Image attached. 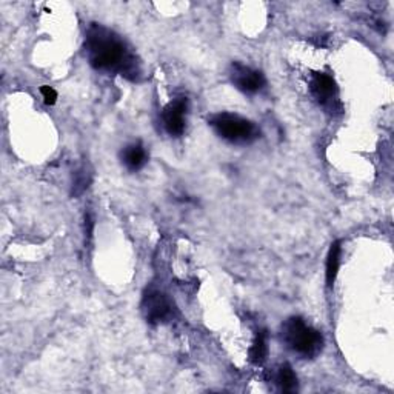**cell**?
Instances as JSON below:
<instances>
[{
  "instance_id": "6da1fadb",
  "label": "cell",
  "mask_w": 394,
  "mask_h": 394,
  "mask_svg": "<svg viewBox=\"0 0 394 394\" xmlns=\"http://www.w3.org/2000/svg\"><path fill=\"white\" fill-rule=\"evenodd\" d=\"M86 56L96 70L119 73L130 80L140 74L139 62L124 40L105 26L93 24L86 31Z\"/></svg>"
},
{
  "instance_id": "7a4b0ae2",
  "label": "cell",
  "mask_w": 394,
  "mask_h": 394,
  "mask_svg": "<svg viewBox=\"0 0 394 394\" xmlns=\"http://www.w3.org/2000/svg\"><path fill=\"white\" fill-rule=\"evenodd\" d=\"M282 342L296 355L302 357H315L322 351L323 337L321 332L303 322L301 317H290L282 323Z\"/></svg>"
},
{
  "instance_id": "3957f363",
  "label": "cell",
  "mask_w": 394,
  "mask_h": 394,
  "mask_svg": "<svg viewBox=\"0 0 394 394\" xmlns=\"http://www.w3.org/2000/svg\"><path fill=\"white\" fill-rule=\"evenodd\" d=\"M213 130L231 144L247 145L259 138V128L253 122L242 118V115L231 113H219L208 119Z\"/></svg>"
},
{
  "instance_id": "277c9868",
  "label": "cell",
  "mask_w": 394,
  "mask_h": 394,
  "mask_svg": "<svg viewBox=\"0 0 394 394\" xmlns=\"http://www.w3.org/2000/svg\"><path fill=\"white\" fill-rule=\"evenodd\" d=\"M142 310L149 323L167 322L173 316V303L169 299L158 290H149L142 301Z\"/></svg>"
},
{
  "instance_id": "5b68a950",
  "label": "cell",
  "mask_w": 394,
  "mask_h": 394,
  "mask_svg": "<svg viewBox=\"0 0 394 394\" xmlns=\"http://www.w3.org/2000/svg\"><path fill=\"white\" fill-rule=\"evenodd\" d=\"M231 82L234 84L237 90H241L245 94H256L262 91L265 86V77L261 71H256L253 68L233 64L231 65Z\"/></svg>"
},
{
  "instance_id": "8992f818",
  "label": "cell",
  "mask_w": 394,
  "mask_h": 394,
  "mask_svg": "<svg viewBox=\"0 0 394 394\" xmlns=\"http://www.w3.org/2000/svg\"><path fill=\"white\" fill-rule=\"evenodd\" d=\"M188 110V102L185 97H179L165 106L164 125L168 134L180 135L185 130V114Z\"/></svg>"
},
{
  "instance_id": "52a82bcc",
  "label": "cell",
  "mask_w": 394,
  "mask_h": 394,
  "mask_svg": "<svg viewBox=\"0 0 394 394\" xmlns=\"http://www.w3.org/2000/svg\"><path fill=\"white\" fill-rule=\"evenodd\" d=\"M311 93L322 105H327L336 99L337 85L328 74L317 73L311 80Z\"/></svg>"
},
{
  "instance_id": "ba28073f",
  "label": "cell",
  "mask_w": 394,
  "mask_h": 394,
  "mask_svg": "<svg viewBox=\"0 0 394 394\" xmlns=\"http://www.w3.org/2000/svg\"><path fill=\"white\" fill-rule=\"evenodd\" d=\"M147 160L148 156L142 144H131L125 147L124 151H122V162L130 171H138L147 164Z\"/></svg>"
},
{
  "instance_id": "9c48e42d",
  "label": "cell",
  "mask_w": 394,
  "mask_h": 394,
  "mask_svg": "<svg viewBox=\"0 0 394 394\" xmlns=\"http://www.w3.org/2000/svg\"><path fill=\"white\" fill-rule=\"evenodd\" d=\"M273 380L277 388L282 393H296L299 388L297 384V376L294 375L293 368L288 364L281 365L277 371L274 373Z\"/></svg>"
},
{
  "instance_id": "30bf717a",
  "label": "cell",
  "mask_w": 394,
  "mask_h": 394,
  "mask_svg": "<svg viewBox=\"0 0 394 394\" xmlns=\"http://www.w3.org/2000/svg\"><path fill=\"white\" fill-rule=\"evenodd\" d=\"M268 335L267 331H257L256 339L250 348V361L254 365H262L268 356Z\"/></svg>"
},
{
  "instance_id": "8fae6325",
  "label": "cell",
  "mask_w": 394,
  "mask_h": 394,
  "mask_svg": "<svg viewBox=\"0 0 394 394\" xmlns=\"http://www.w3.org/2000/svg\"><path fill=\"white\" fill-rule=\"evenodd\" d=\"M339 263H341V242H335L331 245L327 256V285L331 287L336 281Z\"/></svg>"
},
{
  "instance_id": "7c38bea8",
  "label": "cell",
  "mask_w": 394,
  "mask_h": 394,
  "mask_svg": "<svg viewBox=\"0 0 394 394\" xmlns=\"http://www.w3.org/2000/svg\"><path fill=\"white\" fill-rule=\"evenodd\" d=\"M90 182H91V176L90 173L86 171V169H79L74 176V182H73V196H79L82 194L85 189L90 187Z\"/></svg>"
},
{
  "instance_id": "4fadbf2b",
  "label": "cell",
  "mask_w": 394,
  "mask_h": 394,
  "mask_svg": "<svg viewBox=\"0 0 394 394\" xmlns=\"http://www.w3.org/2000/svg\"><path fill=\"white\" fill-rule=\"evenodd\" d=\"M40 93H42V97H44V102L46 105H54L57 102V93L53 90L51 86H42L40 88Z\"/></svg>"
},
{
  "instance_id": "5bb4252c",
  "label": "cell",
  "mask_w": 394,
  "mask_h": 394,
  "mask_svg": "<svg viewBox=\"0 0 394 394\" xmlns=\"http://www.w3.org/2000/svg\"><path fill=\"white\" fill-rule=\"evenodd\" d=\"M93 228H94L93 216L90 213H86L85 214V236H86L88 241H90L93 237Z\"/></svg>"
}]
</instances>
